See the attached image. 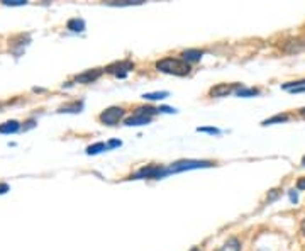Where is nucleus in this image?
I'll return each mask as SVG.
<instances>
[{
    "mask_svg": "<svg viewBox=\"0 0 305 251\" xmlns=\"http://www.w3.org/2000/svg\"><path fill=\"white\" fill-rule=\"evenodd\" d=\"M156 70L161 73L175 75V77H187L192 71L190 63L180 60V58H163V60L156 61Z\"/></svg>",
    "mask_w": 305,
    "mask_h": 251,
    "instance_id": "obj_1",
    "label": "nucleus"
},
{
    "mask_svg": "<svg viewBox=\"0 0 305 251\" xmlns=\"http://www.w3.org/2000/svg\"><path fill=\"white\" fill-rule=\"evenodd\" d=\"M214 161L207 160H181L177 163L170 165L168 168V175L170 173H180V171H188V170H198V168H210L214 167Z\"/></svg>",
    "mask_w": 305,
    "mask_h": 251,
    "instance_id": "obj_2",
    "label": "nucleus"
},
{
    "mask_svg": "<svg viewBox=\"0 0 305 251\" xmlns=\"http://www.w3.org/2000/svg\"><path fill=\"white\" fill-rule=\"evenodd\" d=\"M168 175V168L161 167V165H149V167H143L138 173H134L131 178L139 180V178H163Z\"/></svg>",
    "mask_w": 305,
    "mask_h": 251,
    "instance_id": "obj_3",
    "label": "nucleus"
},
{
    "mask_svg": "<svg viewBox=\"0 0 305 251\" xmlns=\"http://www.w3.org/2000/svg\"><path fill=\"white\" fill-rule=\"evenodd\" d=\"M124 112L126 111L122 107H109L98 116V121L105 126H115V124H119V121H121L122 117H124Z\"/></svg>",
    "mask_w": 305,
    "mask_h": 251,
    "instance_id": "obj_4",
    "label": "nucleus"
},
{
    "mask_svg": "<svg viewBox=\"0 0 305 251\" xmlns=\"http://www.w3.org/2000/svg\"><path fill=\"white\" fill-rule=\"evenodd\" d=\"M132 70H134V63H132V61H117V63H112L105 68L107 73L115 75V77H119V78L128 77V73Z\"/></svg>",
    "mask_w": 305,
    "mask_h": 251,
    "instance_id": "obj_5",
    "label": "nucleus"
},
{
    "mask_svg": "<svg viewBox=\"0 0 305 251\" xmlns=\"http://www.w3.org/2000/svg\"><path fill=\"white\" fill-rule=\"evenodd\" d=\"M241 87H242L241 84H219L209 90V95H210V97H227V95L239 90Z\"/></svg>",
    "mask_w": 305,
    "mask_h": 251,
    "instance_id": "obj_6",
    "label": "nucleus"
},
{
    "mask_svg": "<svg viewBox=\"0 0 305 251\" xmlns=\"http://www.w3.org/2000/svg\"><path fill=\"white\" fill-rule=\"evenodd\" d=\"M102 73H104V70H102V68H95V70H87L85 73L77 75V77H75V82H77V84H83V85L94 84L95 80H98V78L102 77Z\"/></svg>",
    "mask_w": 305,
    "mask_h": 251,
    "instance_id": "obj_7",
    "label": "nucleus"
},
{
    "mask_svg": "<svg viewBox=\"0 0 305 251\" xmlns=\"http://www.w3.org/2000/svg\"><path fill=\"white\" fill-rule=\"evenodd\" d=\"M204 54V51L200 50H185L181 51V60L187 61V63H192V61H198Z\"/></svg>",
    "mask_w": 305,
    "mask_h": 251,
    "instance_id": "obj_8",
    "label": "nucleus"
},
{
    "mask_svg": "<svg viewBox=\"0 0 305 251\" xmlns=\"http://www.w3.org/2000/svg\"><path fill=\"white\" fill-rule=\"evenodd\" d=\"M156 114H161L160 107H151V105H143V107L136 109V116H144V117H151Z\"/></svg>",
    "mask_w": 305,
    "mask_h": 251,
    "instance_id": "obj_9",
    "label": "nucleus"
},
{
    "mask_svg": "<svg viewBox=\"0 0 305 251\" xmlns=\"http://www.w3.org/2000/svg\"><path fill=\"white\" fill-rule=\"evenodd\" d=\"M151 122V117H144V116H132V117L126 119L124 124L126 126H146Z\"/></svg>",
    "mask_w": 305,
    "mask_h": 251,
    "instance_id": "obj_10",
    "label": "nucleus"
},
{
    "mask_svg": "<svg viewBox=\"0 0 305 251\" xmlns=\"http://www.w3.org/2000/svg\"><path fill=\"white\" fill-rule=\"evenodd\" d=\"M20 129V124L17 121H7L0 124V134H12Z\"/></svg>",
    "mask_w": 305,
    "mask_h": 251,
    "instance_id": "obj_11",
    "label": "nucleus"
},
{
    "mask_svg": "<svg viewBox=\"0 0 305 251\" xmlns=\"http://www.w3.org/2000/svg\"><path fill=\"white\" fill-rule=\"evenodd\" d=\"M219 251H241V241L238 238H229Z\"/></svg>",
    "mask_w": 305,
    "mask_h": 251,
    "instance_id": "obj_12",
    "label": "nucleus"
},
{
    "mask_svg": "<svg viewBox=\"0 0 305 251\" xmlns=\"http://www.w3.org/2000/svg\"><path fill=\"white\" fill-rule=\"evenodd\" d=\"M66 27L70 31H73V33H81V31L85 29V22H83V19H78V17H75V19L68 20Z\"/></svg>",
    "mask_w": 305,
    "mask_h": 251,
    "instance_id": "obj_13",
    "label": "nucleus"
},
{
    "mask_svg": "<svg viewBox=\"0 0 305 251\" xmlns=\"http://www.w3.org/2000/svg\"><path fill=\"white\" fill-rule=\"evenodd\" d=\"M290 119V116L289 114H276V116H273V117H270V119H266V121H263L261 124L263 126H272V124H276V122H287Z\"/></svg>",
    "mask_w": 305,
    "mask_h": 251,
    "instance_id": "obj_14",
    "label": "nucleus"
},
{
    "mask_svg": "<svg viewBox=\"0 0 305 251\" xmlns=\"http://www.w3.org/2000/svg\"><path fill=\"white\" fill-rule=\"evenodd\" d=\"M236 95L238 97H255V95H259L258 88H244L241 87L239 90H236Z\"/></svg>",
    "mask_w": 305,
    "mask_h": 251,
    "instance_id": "obj_15",
    "label": "nucleus"
},
{
    "mask_svg": "<svg viewBox=\"0 0 305 251\" xmlns=\"http://www.w3.org/2000/svg\"><path fill=\"white\" fill-rule=\"evenodd\" d=\"M168 95H170L168 92H153V94H144L143 99H144V100H163Z\"/></svg>",
    "mask_w": 305,
    "mask_h": 251,
    "instance_id": "obj_16",
    "label": "nucleus"
},
{
    "mask_svg": "<svg viewBox=\"0 0 305 251\" xmlns=\"http://www.w3.org/2000/svg\"><path fill=\"white\" fill-rule=\"evenodd\" d=\"M105 150H107V144L105 143H95V144H92V146L87 148V154H98Z\"/></svg>",
    "mask_w": 305,
    "mask_h": 251,
    "instance_id": "obj_17",
    "label": "nucleus"
},
{
    "mask_svg": "<svg viewBox=\"0 0 305 251\" xmlns=\"http://www.w3.org/2000/svg\"><path fill=\"white\" fill-rule=\"evenodd\" d=\"M299 87H305V78H304V80L289 82V84H283V85H282V88H283V90H287V92L295 90V88H299Z\"/></svg>",
    "mask_w": 305,
    "mask_h": 251,
    "instance_id": "obj_18",
    "label": "nucleus"
},
{
    "mask_svg": "<svg viewBox=\"0 0 305 251\" xmlns=\"http://www.w3.org/2000/svg\"><path fill=\"white\" fill-rule=\"evenodd\" d=\"M81 102H73L71 105H64V107L60 109V112H80L81 111Z\"/></svg>",
    "mask_w": 305,
    "mask_h": 251,
    "instance_id": "obj_19",
    "label": "nucleus"
},
{
    "mask_svg": "<svg viewBox=\"0 0 305 251\" xmlns=\"http://www.w3.org/2000/svg\"><path fill=\"white\" fill-rule=\"evenodd\" d=\"M198 133H207V134H221L217 127H198Z\"/></svg>",
    "mask_w": 305,
    "mask_h": 251,
    "instance_id": "obj_20",
    "label": "nucleus"
},
{
    "mask_svg": "<svg viewBox=\"0 0 305 251\" xmlns=\"http://www.w3.org/2000/svg\"><path fill=\"white\" fill-rule=\"evenodd\" d=\"M24 0H3V5H24Z\"/></svg>",
    "mask_w": 305,
    "mask_h": 251,
    "instance_id": "obj_21",
    "label": "nucleus"
},
{
    "mask_svg": "<svg viewBox=\"0 0 305 251\" xmlns=\"http://www.w3.org/2000/svg\"><path fill=\"white\" fill-rule=\"evenodd\" d=\"M121 144H122V141H119V139L109 141V143H107V150H111V148H117V146H121Z\"/></svg>",
    "mask_w": 305,
    "mask_h": 251,
    "instance_id": "obj_22",
    "label": "nucleus"
},
{
    "mask_svg": "<svg viewBox=\"0 0 305 251\" xmlns=\"http://www.w3.org/2000/svg\"><path fill=\"white\" fill-rule=\"evenodd\" d=\"M297 188H299V190H305V177L297 180Z\"/></svg>",
    "mask_w": 305,
    "mask_h": 251,
    "instance_id": "obj_23",
    "label": "nucleus"
},
{
    "mask_svg": "<svg viewBox=\"0 0 305 251\" xmlns=\"http://www.w3.org/2000/svg\"><path fill=\"white\" fill-rule=\"evenodd\" d=\"M280 195V190H272V194H270V197H268V202H272V201H275L276 197Z\"/></svg>",
    "mask_w": 305,
    "mask_h": 251,
    "instance_id": "obj_24",
    "label": "nucleus"
},
{
    "mask_svg": "<svg viewBox=\"0 0 305 251\" xmlns=\"http://www.w3.org/2000/svg\"><path fill=\"white\" fill-rule=\"evenodd\" d=\"M5 192H9V185H7V184H0V195L5 194Z\"/></svg>",
    "mask_w": 305,
    "mask_h": 251,
    "instance_id": "obj_25",
    "label": "nucleus"
},
{
    "mask_svg": "<svg viewBox=\"0 0 305 251\" xmlns=\"http://www.w3.org/2000/svg\"><path fill=\"white\" fill-rule=\"evenodd\" d=\"M290 201H292V202L299 201V197H297V192L295 190H290Z\"/></svg>",
    "mask_w": 305,
    "mask_h": 251,
    "instance_id": "obj_26",
    "label": "nucleus"
},
{
    "mask_svg": "<svg viewBox=\"0 0 305 251\" xmlns=\"http://www.w3.org/2000/svg\"><path fill=\"white\" fill-rule=\"evenodd\" d=\"M300 229H302V233H304V236H305V218H304L302 224H300Z\"/></svg>",
    "mask_w": 305,
    "mask_h": 251,
    "instance_id": "obj_27",
    "label": "nucleus"
},
{
    "mask_svg": "<svg viewBox=\"0 0 305 251\" xmlns=\"http://www.w3.org/2000/svg\"><path fill=\"white\" fill-rule=\"evenodd\" d=\"M300 116H304V117H305V107L300 109Z\"/></svg>",
    "mask_w": 305,
    "mask_h": 251,
    "instance_id": "obj_28",
    "label": "nucleus"
},
{
    "mask_svg": "<svg viewBox=\"0 0 305 251\" xmlns=\"http://www.w3.org/2000/svg\"><path fill=\"white\" fill-rule=\"evenodd\" d=\"M302 167H305V156L302 158Z\"/></svg>",
    "mask_w": 305,
    "mask_h": 251,
    "instance_id": "obj_29",
    "label": "nucleus"
},
{
    "mask_svg": "<svg viewBox=\"0 0 305 251\" xmlns=\"http://www.w3.org/2000/svg\"><path fill=\"white\" fill-rule=\"evenodd\" d=\"M192 251H200V250H198V248H193V250H192Z\"/></svg>",
    "mask_w": 305,
    "mask_h": 251,
    "instance_id": "obj_30",
    "label": "nucleus"
}]
</instances>
